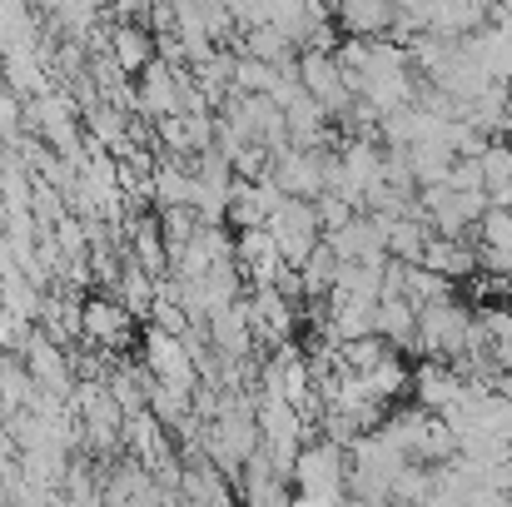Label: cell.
I'll return each mask as SVG.
<instances>
[{
  "label": "cell",
  "instance_id": "obj_1",
  "mask_svg": "<svg viewBox=\"0 0 512 507\" xmlns=\"http://www.w3.org/2000/svg\"><path fill=\"white\" fill-rule=\"evenodd\" d=\"M80 343H90V348L120 358V353H130V348L140 343V319H135L110 289H90V294L80 299Z\"/></svg>",
  "mask_w": 512,
  "mask_h": 507
},
{
  "label": "cell",
  "instance_id": "obj_2",
  "mask_svg": "<svg viewBox=\"0 0 512 507\" xmlns=\"http://www.w3.org/2000/svg\"><path fill=\"white\" fill-rule=\"evenodd\" d=\"M468 324H473V314H468L458 299L418 309L413 353H418V358H438V363H453V358H463V348H468Z\"/></svg>",
  "mask_w": 512,
  "mask_h": 507
},
{
  "label": "cell",
  "instance_id": "obj_3",
  "mask_svg": "<svg viewBox=\"0 0 512 507\" xmlns=\"http://www.w3.org/2000/svg\"><path fill=\"white\" fill-rule=\"evenodd\" d=\"M264 229L274 234V244H279V259L289 264V269H299L309 254H314V244L324 239V229H319V214H314V199H279V209L264 219Z\"/></svg>",
  "mask_w": 512,
  "mask_h": 507
},
{
  "label": "cell",
  "instance_id": "obj_4",
  "mask_svg": "<svg viewBox=\"0 0 512 507\" xmlns=\"http://www.w3.org/2000/svg\"><path fill=\"white\" fill-rule=\"evenodd\" d=\"M289 483L294 493H314V498H343V483H348V453L334 448L329 438H309L289 468Z\"/></svg>",
  "mask_w": 512,
  "mask_h": 507
},
{
  "label": "cell",
  "instance_id": "obj_5",
  "mask_svg": "<svg viewBox=\"0 0 512 507\" xmlns=\"http://www.w3.org/2000/svg\"><path fill=\"white\" fill-rule=\"evenodd\" d=\"M135 348H140V368H145L155 383H174V388H184V393L199 388V373H194V358H189L184 334H170V329L145 324V334H140Z\"/></svg>",
  "mask_w": 512,
  "mask_h": 507
},
{
  "label": "cell",
  "instance_id": "obj_6",
  "mask_svg": "<svg viewBox=\"0 0 512 507\" xmlns=\"http://www.w3.org/2000/svg\"><path fill=\"white\" fill-rule=\"evenodd\" d=\"M189 70H174L170 60H150L140 75H135V95H130V115L135 120H165L179 110V80Z\"/></svg>",
  "mask_w": 512,
  "mask_h": 507
},
{
  "label": "cell",
  "instance_id": "obj_7",
  "mask_svg": "<svg viewBox=\"0 0 512 507\" xmlns=\"http://www.w3.org/2000/svg\"><path fill=\"white\" fill-rule=\"evenodd\" d=\"M20 358H25V373L35 378V388H40V393H55V398H65V403H70V393H75L70 348L50 343V338L35 329V334H30V343L20 348Z\"/></svg>",
  "mask_w": 512,
  "mask_h": 507
},
{
  "label": "cell",
  "instance_id": "obj_8",
  "mask_svg": "<svg viewBox=\"0 0 512 507\" xmlns=\"http://www.w3.org/2000/svg\"><path fill=\"white\" fill-rule=\"evenodd\" d=\"M324 155L329 150H274V165H269V179L289 194V199H319L324 194Z\"/></svg>",
  "mask_w": 512,
  "mask_h": 507
},
{
  "label": "cell",
  "instance_id": "obj_9",
  "mask_svg": "<svg viewBox=\"0 0 512 507\" xmlns=\"http://www.w3.org/2000/svg\"><path fill=\"white\" fill-rule=\"evenodd\" d=\"M284 189L264 174V179H234L229 184V204H224V224L234 229H259L274 209H279Z\"/></svg>",
  "mask_w": 512,
  "mask_h": 507
},
{
  "label": "cell",
  "instance_id": "obj_10",
  "mask_svg": "<svg viewBox=\"0 0 512 507\" xmlns=\"http://www.w3.org/2000/svg\"><path fill=\"white\" fill-rule=\"evenodd\" d=\"M204 338H209L214 358H259V343H254V329H249L244 299L214 309V314L204 319Z\"/></svg>",
  "mask_w": 512,
  "mask_h": 507
},
{
  "label": "cell",
  "instance_id": "obj_11",
  "mask_svg": "<svg viewBox=\"0 0 512 507\" xmlns=\"http://www.w3.org/2000/svg\"><path fill=\"white\" fill-rule=\"evenodd\" d=\"M105 50L115 55V65L135 80L155 55H160V40L145 20H105Z\"/></svg>",
  "mask_w": 512,
  "mask_h": 507
},
{
  "label": "cell",
  "instance_id": "obj_12",
  "mask_svg": "<svg viewBox=\"0 0 512 507\" xmlns=\"http://www.w3.org/2000/svg\"><path fill=\"white\" fill-rule=\"evenodd\" d=\"M324 244L339 254V264H363V259H383V254H388V249H383V229H378L368 214H353L343 229L324 234Z\"/></svg>",
  "mask_w": 512,
  "mask_h": 507
},
{
  "label": "cell",
  "instance_id": "obj_13",
  "mask_svg": "<svg viewBox=\"0 0 512 507\" xmlns=\"http://www.w3.org/2000/svg\"><path fill=\"white\" fill-rule=\"evenodd\" d=\"M408 388L418 393V408H428V413H443L458 393H463V378L453 373V363H438V358H423L418 368H413V378H408Z\"/></svg>",
  "mask_w": 512,
  "mask_h": 507
},
{
  "label": "cell",
  "instance_id": "obj_14",
  "mask_svg": "<svg viewBox=\"0 0 512 507\" xmlns=\"http://www.w3.org/2000/svg\"><path fill=\"white\" fill-rule=\"evenodd\" d=\"M418 264L458 284V279H473L478 274V249H473V239H443V234H433L423 244V259Z\"/></svg>",
  "mask_w": 512,
  "mask_h": 507
},
{
  "label": "cell",
  "instance_id": "obj_15",
  "mask_svg": "<svg viewBox=\"0 0 512 507\" xmlns=\"http://www.w3.org/2000/svg\"><path fill=\"white\" fill-rule=\"evenodd\" d=\"M334 25H339L343 35L378 40L393 25V0H334Z\"/></svg>",
  "mask_w": 512,
  "mask_h": 507
},
{
  "label": "cell",
  "instance_id": "obj_16",
  "mask_svg": "<svg viewBox=\"0 0 512 507\" xmlns=\"http://www.w3.org/2000/svg\"><path fill=\"white\" fill-rule=\"evenodd\" d=\"M373 334L383 338L393 353H413L418 309H413L408 299H378V304H373Z\"/></svg>",
  "mask_w": 512,
  "mask_h": 507
},
{
  "label": "cell",
  "instance_id": "obj_17",
  "mask_svg": "<svg viewBox=\"0 0 512 507\" xmlns=\"http://www.w3.org/2000/svg\"><path fill=\"white\" fill-rule=\"evenodd\" d=\"M189 194H194V169L189 160H155V174H150V204L155 209H179V204H189Z\"/></svg>",
  "mask_w": 512,
  "mask_h": 507
},
{
  "label": "cell",
  "instance_id": "obj_18",
  "mask_svg": "<svg viewBox=\"0 0 512 507\" xmlns=\"http://www.w3.org/2000/svg\"><path fill=\"white\" fill-rule=\"evenodd\" d=\"M234 50H239V55H254V60H264V65H274V70H284V65L299 60V50L289 45V35H284L279 25H249Z\"/></svg>",
  "mask_w": 512,
  "mask_h": 507
},
{
  "label": "cell",
  "instance_id": "obj_19",
  "mask_svg": "<svg viewBox=\"0 0 512 507\" xmlns=\"http://www.w3.org/2000/svg\"><path fill=\"white\" fill-rule=\"evenodd\" d=\"M428 239H433V229H428V219H418V214H403V219H388V224H383V249H388V259L418 264Z\"/></svg>",
  "mask_w": 512,
  "mask_h": 507
},
{
  "label": "cell",
  "instance_id": "obj_20",
  "mask_svg": "<svg viewBox=\"0 0 512 507\" xmlns=\"http://www.w3.org/2000/svg\"><path fill=\"white\" fill-rule=\"evenodd\" d=\"M358 378H363L368 398H378V403H393L398 393H408V378H413V373H408L403 353H393V348H388V353H383V358H378L368 373H358Z\"/></svg>",
  "mask_w": 512,
  "mask_h": 507
},
{
  "label": "cell",
  "instance_id": "obj_21",
  "mask_svg": "<svg viewBox=\"0 0 512 507\" xmlns=\"http://www.w3.org/2000/svg\"><path fill=\"white\" fill-rule=\"evenodd\" d=\"M30 398H35V378L25 373V358L20 353H0V418L20 413Z\"/></svg>",
  "mask_w": 512,
  "mask_h": 507
},
{
  "label": "cell",
  "instance_id": "obj_22",
  "mask_svg": "<svg viewBox=\"0 0 512 507\" xmlns=\"http://www.w3.org/2000/svg\"><path fill=\"white\" fill-rule=\"evenodd\" d=\"M294 274H299V289H304V299H324V294L334 289V279H339V254H334V249L319 239V244H314V254H309V259H304Z\"/></svg>",
  "mask_w": 512,
  "mask_h": 507
},
{
  "label": "cell",
  "instance_id": "obj_23",
  "mask_svg": "<svg viewBox=\"0 0 512 507\" xmlns=\"http://www.w3.org/2000/svg\"><path fill=\"white\" fill-rule=\"evenodd\" d=\"M155 284H160V279H150L145 269H135V264L125 259V269H120V279H115V289H110V294H115V299H120V304H125V309L135 314V319H150V304H155Z\"/></svg>",
  "mask_w": 512,
  "mask_h": 507
},
{
  "label": "cell",
  "instance_id": "obj_24",
  "mask_svg": "<svg viewBox=\"0 0 512 507\" xmlns=\"http://www.w3.org/2000/svg\"><path fill=\"white\" fill-rule=\"evenodd\" d=\"M403 155H408V169H413L418 189H423V184H443V174H448V165H453V150H448L443 140H428V145H408Z\"/></svg>",
  "mask_w": 512,
  "mask_h": 507
},
{
  "label": "cell",
  "instance_id": "obj_25",
  "mask_svg": "<svg viewBox=\"0 0 512 507\" xmlns=\"http://www.w3.org/2000/svg\"><path fill=\"white\" fill-rule=\"evenodd\" d=\"M403 299H408L413 309L448 304V299H453V279H443V274H433V269H423V264H408V289H403Z\"/></svg>",
  "mask_w": 512,
  "mask_h": 507
},
{
  "label": "cell",
  "instance_id": "obj_26",
  "mask_svg": "<svg viewBox=\"0 0 512 507\" xmlns=\"http://www.w3.org/2000/svg\"><path fill=\"white\" fill-rule=\"evenodd\" d=\"M478 319H483V329H488V353H493V363L512 373V309H478Z\"/></svg>",
  "mask_w": 512,
  "mask_h": 507
},
{
  "label": "cell",
  "instance_id": "obj_27",
  "mask_svg": "<svg viewBox=\"0 0 512 507\" xmlns=\"http://www.w3.org/2000/svg\"><path fill=\"white\" fill-rule=\"evenodd\" d=\"M483 165V194H498L512 184V140H488V150L478 155Z\"/></svg>",
  "mask_w": 512,
  "mask_h": 507
},
{
  "label": "cell",
  "instance_id": "obj_28",
  "mask_svg": "<svg viewBox=\"0 0 512 507\" xmlns=\"http://www.w3.org/2000/svg\"><path fill=\"white\" fill-rule=\"evenodd\" d=\"M443 145L453 150V160H478V155L488 150V135L473 130L468 120H448V125H443Z\"/></svg>",
  "mask_w": 512,
  "mask_h": 507
},
{
  "label": "cell",
  "instance_id": "obj_29",
  "mask_svg": "<svg viewBox=\"0 0 512 507\" xmlns=\"http://www.w3.org/2000/svg\"><path fill=\"white\" fill-rule=\"evenodd\" d=\"M155 224H160V234H165V249H174V244H184V239H194L204 224H199V214L189 209V204H179V209H160L155 214Z\"/></svg>",
  "mask_w": 512,
  "mask_h": 507
},
{
  "label": "cell",
  "instance_id": "obj_30",
  "mask_svg": "<svg viewBox=\"0 0 512 507\" xmlns=\"http://www.w3.org/2000/svg\"><path fill=\"white\" fill-rule=\"evenodd\" d=\"M274 165V155L264 150V145H244V150H234L229 155V169H234V179H264Z\"/></svg>",
  "mask_w": 512,
  "mask_h": 507
},
{
  "label": "cell",
  "instance_id": "obj_31",
  "mask_svg": "<svg viewBox=\"0 0 512 507\" xmlns=\"http://www.w3.org/2000/svg\"><path fill=\"white\" fill-rule=\"evenodd\" d=\"M20 135H25V100L0 85V145H10Z\"/></svg>",
  "mask_w": 512,
  "mask_h": 507
},
{
  "label": "cell",
  "instance_id": "obj_32",
  "mask_svg": "<svg viewBox=\"0 0 512 507\" xmlns=\"http://www.w3.org/2000/svg\"><path fill=\"white\" fill-rule=\"evenodd\" d=\"M448 189H483V165L478 160H453L448 174H443Z\"/></svg>",
  "mask_w": 512,
  "mask_h": 507
},
{
  "label": "cell",
  "instance_id": "obj_33",
  "mask_svg": "<svg viewBox=\"0 0 512 507\" xmlns=\"http://www.w3.org/2000/svg\"><path fill=\"white\" fill-rule=\"evenodd\" d=\"M498 393H503V398L512 403V373H503V378H498Z\"/></svg>",
  "mask_w": 512,
  "mask_h": 507
},
{
  "label": "cell",
  "instance_id": "obj_34",
  "mask_svg": "<svg viewBox=\"0 0 512 507\" xmlns=\"http://www.w3.org/2000/svg\"><path fill=\"white\" fill-rule=\"evenodd\" d=\"M508 289H512V264H508Z\"/></svg>",
  "mask_w": 512,
  "mask_h": 507
}]
</instances>
